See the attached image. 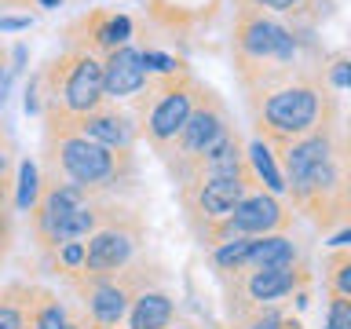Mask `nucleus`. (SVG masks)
I'll return each instance as SVG.
<instances>
[{
    "label": "nucleus",
    "mask_w": 351,
    "mask_h": 329,
    "mask_svg": "<svg viewBox=\"0 0 351 329\" xmlns=\"http://www.w3.org/2000/svg\"><path fill=\"white\" fill-rule=\"evenodd\" d=\"M241 8H256L263 15L274 19H315L318 15V0H238Z\"/></svg>",
    "instance_id": "17"
},
{
    "label": "nucleus",
    "mask_w": 351,
    "mask_h": 329,
    "mask_svg": "<svg viewBox=\"0 0 351 329\" xmlns=\"http://www.w3.org/2000/svg\"><path fill=\"white\" fill-rule=\"evenodd\" d=\"M245 158H249V169H252V175H256L260 191L282 197L285 194V175H282L278 154H274L263 139H252L249 147H245Z\"/></svg>",
    "instance_id": "16"
},
{
    "label": "nucleus",
    "mask_w": 351,
    "mask_h": 329,
    "mask_svg": "<svg viewBox=\"0 0 351 329\" xmlns=\"http://www.w3.org/2000/svg\"><path fill=\"white\" fill-rule=\"evenodd\" d=\"M4 77H8V51L0 44V103H4Z\"/></svg>",
    "instance_id": "27"
},
{
    "label": "nucleus",
    "mask_w": 351,
    "mask_h": 329,
    "mask_svg": "<svg viewBox=\"0 0 351 329\" xmlns=\"http://www.w3.org/2000/svg\"><path fill=\"white\" fill-rule=\"evenodd\" d=\"M22 311H26V326L29 329H66L70 326V311L59 300V293L44 289L37 282H15Z\"/></svg>",
    "instance_id": "13"
},
{
    "label": "nucleus",
    "mask_w": 351,
    "mask_h": 329,
    "mask_svg": "<svg viewBox=\"0 0 351 329\" xmlns=\"http://www.w3.org/2000/svg\"><path fill=\"white\" fill-rule=\"evenodd\" d=\"M172 322H176L172 293H165L161 285L136 293V300L128 307V329H169Z\"/></svg>",
    "instance_id": "14"
},
{
    "label": "nucleus",
    "mask_w": 351,
    "mask_h": 329,
    "mask_svg": "<svg viewBox=\"0 0 351 329\" xmlns=\"http://www.w3.org/2000/svg\"><path fill=\"white\" fill-rule=\"evenodd\" d=\"M249 191H260L256 175H234V180H194L180 186V202L186 212V223L194 227V234L202 238L208 227H216L219 219H227L241 205V197Z\"/></svg>",
    "instance_id": "9"
},
{
    "label": "nucleus",
    "mask_w": 351,
    "mask_h": 329,
    "mask_svg": "<svg viewBox=\"0 0 351 329\" xmlns=\"http://www.w3.org/2000/svg\"><path fill=\"white\" fill-rule=\"evenodd\" d=\"M326 285H329V293L351 300V245L333 249L326 256Z\"/></svg>",
    "instance_id": "19"
},
{
    "label": "nucleus",
    "mask_w": 351,
    "mask_h": 329,
    "mask_svg": "<svg viewBox=\"0 0 351 329\" xmlns=\"http://www.w3.org/2000/svg\"><path fill=\"white\" fill-rule=\"evenodd\" d=\"M322 77H326L329 88H351V62L337 59L333 66H326V70H322Z\"/></svg>",
    "instance_id": "24"
},
{
    "label": "nucleus",
    "mask_w": 351,
    "mask_h": 329,
    "mask_svg": "<svg viewBox=\"0 0 351 329\" xmlns=\"http://www.w3.org/2000/svg\"><path fill=\"white\" fill-rule=\"evenodd\" d=\"M66 329H84V326H81V318H77V315H70V326H66Z\"/></svg>",
    "instance_id": "31"
},
{
    "label": "nucleus",
    "mask_w": 351,
    "mask_h": 329,
    "mask_svg": "<svg viewBox=\"0 0 351 329\" xmlns=\"http://www.w3.org/2000/svg\"><path fill=\"white\" fill-rule=\"evenodd\" d=\"M40 84V114H59L81 121L106 103L103 88V59L84 48H66L59 59L44 66L37 77Z\"/></svg>",
    "instance_id": "4"
},
{
    "label": "nucleus",
    "mask_w": 351,
    "mask_h": 329,
    "mask_svg": "<svg viewBox=\"0 0 351 329\" xmlns=\"http://www.w3.org/2000/svg\"><path fill=\"white\" fill-rule=\"evenodd\" d=\"M40 4H48V8H55V4H62V0H40Z\"/></svg>",
    "instance_id": "32"
},
{
    "label": "nucleus",
    "mask_w": 351,
    "mask_h": 329,
    "mask_svg": "<svg viewBox=\"0 0 351 329\" xmlns=\"http://www.w3.org/2000/svg\"><path fill=\"white\" fill-rule=\"evenodd\" d=\"M147 84H150V70H147V59H143L139 48L125 44V48L103 55V88H106L110 103L136 99Z\"/></svg>",
    "instance_id": "12"
},
{
    "label": "nucleus",
    "mask_w": 351,
    "mask_h": 329,
    "mask_svg": "<svg viewBox=\"0 0 351 329\" xmlns=\"http://www.w3.org/2000/svg\"><path fill=\"white\" fill-rule=\"evenodd\" d=\"M249 249H252V238H230V241H219V245H213L208 252H213L216 271L238 274V271H245V263H249Z\"/></svg>",
    "instance_id": "18"
},
{
    "label": "nucleus",
    "mask_w": 351,
    "mask_h": 329,
    "mask_svg": "<svg viewBox=\"0 0 351 329\" xmlns=\"http://www.w3.org/2000/svg\"><path fill=\"white\" fill-rule=\"evenodd\" d=\"M143 241H147V223H143L139 212H132L125 205L106 227H99L95 234L84 241V274L125 271L128 263H136L143 256Z\"/></svg>",
    "instance_id": "7"
},
{
    "label": "nucleus",
    "mask_w": 351,
    "mask_h": 329,
    "mask_svg": "<svg viewBox=\"0 0 351 329\" xmlns=\"http://www.w3.org/2000/svg\"><path fill=\"white\" fill-rule=\"evenodd\" d=\"M296 263H300V249H296V241L289 234H263V238H252L245 271H256V267H296Z\"/></svg>",
    "instance_id": "15"
},
{
    "label": "nucleus",
    "mask_w": 351,
    "mask_h": 329,
    "mask_svg": "<svg viewBox=\"0 0 351 329\" xmlns=\"http://www.w3.org/2000/svg\"><path fill=\"white\" fill-rule=\"evenodd\" d=\"M322 329H351V300H348V296L329 293V304H326V322H322Z\"/></svg>",
    "instance_id": "23"
},
{
    "label": "nucleus",
    "mask_w": 351,
    "mask_h": 329,
    "mask_svg": "<svg viewBox=\"0 0 351 329\" xmlns=\"http://www.w3.org/2000/svg\"><path fill=\"white\" fill-rule=\"evenodd\" d=\"M230 128H234V125H230V117H227L223 99H219L213 88L202 84L197 103H194V110H191V117H186L183 132L176 136L172 147L161 154V161H165V169H169V175L176 180V186H183L186 180H191L194 164L202 161Z\"/></svg>",
    "instance_id": "6"
},
{
    "label": "nucleus",
    "mask_w": 351,
    "mask_h": 329,
    "mask_svg": "<svg viewBox=\"0 0 351 329\" xmlns=\"http://www.w3.org/2000/svg\"><path fill=\"white\" fill-rule=\"evenodd\" d=\"M0 329H29V326H26V311H22V300H19L15 282L0 289Z\"/></svg>",
    "instance_id": "22"
},
{
    "label": "nucleus",
    "mask_w": 351,
    "mask_h": 329,
    "mask_svg": "<svg viewBox=\"0 0 351 329\" xmlns=\"http://www.w3.org/2000/svg\"><path fill=\"white\" fill-rule=\"evenodd\" d=\"M307 282L300 267H256V271H238L234 274V311L252 315L263 307H278L285 296H293Z\"/></svg>",
    "instance_id": "10"
},
{
    "label": "nucleus",
    "mask_w": 351,
    "mask_h": 329,
    "mask_svg": "<svg viewBox=\"0 0 351 329\" xmlns=\"http://www.w3.org/2000/svg\"><path fill=\"white\" fill-rule=\"evenodd\" d=\"M44 175L66 180L81 191L106 197L136 180V154L106 150L73 128L70 117L44 114Z\"/></svg>",
    "instance_id": "1"
},
{
    "label": "nucleus",
    "mask_w": 351,
    "mask_h": 329,
    "mask_svg": "<svg viewBox=\"0 0 351 329\" xmlns=\"http://www.w3.org/2000/svg\"><path fill=\"white\" fill-rule=\"evenodd\" d=\"M293 205H285L282 197H274L267 191H249L241 197V205L227 219H219L216 227H208L202 234V245L213 249L219 241L230 238H263V234H285L293 227Z\"/></svg>",
    "instance_id": "8"
},
{
    "label": "nucleus",
    "mask_w": 351,
    "mask_h": 329,
    "mask_svg": "<svg viewBox=\"0 0 351 329\" xmlns=\"http://www.w3.org/2000/svg\"><path fill=\"white\" fill-rule=\"evenodd\" d=\"M333 249H344V245H351V227H344L340 234H333V241H329Z\"/></svg>",
    "instance_id": "28"
},
{
    "label": "nucleus",
    "mask_w": 351,
    "mask_h": 329,
    "mask_svg": "<svg viewBox=\"0 0 351 329\" xmlns=\"http://www.w3.org/2000/svg\"><path fill=\"white\" fill-rule=\"evenodd\" d=\"M333 92L337 88H329L322 73H304V77H293V81L278 84L267 95L249 99L256 139H263L282 158V150L289 143L311 136L315 128L337 121V95Z\"/></svg>",
    "instance_id": "2"
},
{
    "label": "nucleus",
    "mask_w": 351,
    "mask_h": 329,
    "mask_svg": "<svg viewBox=\"0 0 351 329\" xmlns=\"http://www.w3.org/2000/svg\"><path fill=\"white\" fill-rule=\"evenodd\" d=\"M300 55L296 33L278 22L274 15H263L256 8L234 11V70L249 99H260L274 92L278 84L293 81V66Z\"/></svg>",
    "instance_id": "3"
},
{
    "label": "nucleus",
    "mask_w": 351,
    "mask_h": 329,
    "mask_svg": "<svg viewBox=\"0 0 351 329\" xmlns=\"http://www.w3.org/2000/svg\"><path fill=\"white\" fill-rule=\"evenodd\" d=\"M169 329H191V326H176V322H172V326H169Z\"/></svg>",
    "instance_id": "33"
},
{
    "label": "nucleus",
    "mask_w": 351,
    "mask_h": 329,
    "mask_svg": "<svg viewBox=\"0 0 351 329\" xmlns=\"http://www.w3.org/2000/svg\"><path fill=\"white\" fill-rule=\"evenodd\" d=\"M11 241H15V216H11V208H0V263L8 260Z\"/></svg>",
    "instance_id": "25"
},
{
    "label": "nucleus",
    "mask_w": 351,
    "mask_h": 329,
    "mask_svg": "<svg viewBox=\"0 0 351 329\" xmlns=\"http://www.w3.org/2000/svg\"><path fill=\"white\" fill-rule=\"evenodd\" d=\"M197 92H202V81L191 70H180V73L150 77V84L136 95L139 136L150 143V150L158 158L183 132L186 117H191V110L197 103Z\"/></svg>",
    "instance_id": "5"
},
{
    "label": "nucleus",
    "mask_w": 351,
    "mask_h": 329,
    "mask_svg": "<svg viewBox=\"0 0 351 329\" xmlns=\"http://www.w3.org/2000/svg\"><path fill=\"white\" fill-rule=\"evenodd\" d=\"M340 223H351V158L344 161V175H340V191L333 197V205H329V212H326V223L322 230H333Z\"/></svg>",
    "instance_id": "20"
},
{
    "label": "nucleus",
    "mask_w": 351,
    "mask_h": 329,
    "mask_svg": "<svg viewBox=\"0 0 351 329\" xmlns=\"http://www.w3.org/2000/svg\"><path fill=\"white\" fill-rule=\"evenodd\" d=\"M73 128L88 136L92 143L106 150H136V139H139V121L132 110H121L117 103H106L92 110V114H84L81 121H73Z\"/></svg>",
    "instance_id": "11"
},
{
    "label": "nucleus",
    "mask_w": 351,
    "mask_h": 329,
    "mask_svg": "<svg viewBox=\"0 0 351 329\" xmlns=\"http://www.w3.org/2000/svg\"><path fill=\"white\" fill-rule=\"evenodd\" d=\"M40 197V169L33 161H22L19 164V194H15V205L22 212H29Z\"/></svg>",
    "instance_id": "21"
},
{
    "label": "nucleus",
    "mask_w": 351,
    "mask_h": 329,
    "mask_svg": "<svg viewBox=\"0 0 351 329\" xmlns=\"http://www.w3.org/2000/svg\"><path fill=\"white\" fill-rule=\"evenodd\" d=\"M11 205V175H0V208Z\"/></svg>",
    "instance_id": "26"
},
{
    "label": "nucleus",
    "mask_w": 351,
    "mask_h": 329,
    "mask_svg": "<svg viewBox=\"0 0 351 329\" xmlns=\"http://www.w3.org/2000/svg\"><path fill=\"white\" fill-rule=\"evenodd\" d=\"M0 158H11V147H8V136H4V128H0Z\"/></svg>",
    "instance_id": "29"
},
{
    "label": "nucleus",
    "mask_w": 351,
    "mask_h": 329,
    "mask_svg": "<svg viewBox=\"0 0 351 329\" xmlns=\"http://www.w3.org/2000/svg\"><path fill=\"white\" fill-rule=\"evenodd\" d=\"M22 4H29V0H0V8H22Z\"/></svg>",
    "instance_id": "30"
}]
</instances>
